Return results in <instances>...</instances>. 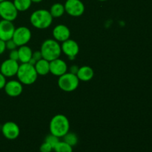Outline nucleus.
<instances>
[{"label":"nucleus","instance_id":"f257e3e1","mask_svg":"<svg viewBox=\"0 0 152 152\" xmlns=\"http://www.w3.org/2000/svg\"><path fill=\"white\" fill-rule=\"evenodd\" d=\"M50 132L59 138L63 137L70 129V123L68 117L63 114H56L52 117L49 125Z\"/></svg>","mask_w":152,"mask_h":152},{"label":"nucleus","instance_id":"f03ea898","mask_svg":"<svg viewBox=\"0 0 152 152\" xmlns=\"http://www.w3.org/2000/svg\"><path fill=\"white\" fill-rule=\"evenodd\" d=\"M53 19L49 10L45 9H39L31 13L30 22L34 28L42 30L48 28L51 25Z\"/></svg>","mask_w":152,"mask_h":152},{"label":"nucleus","instance_id":"7ed1b4c3","mask_svg":"<svg viewBox=\"0 0 152 152\" xmlns=\"http://www.w3.org/2000/svg\"><path fill=\"white\" fill-rule=\"evenodd\" d=\"M40 51L43 59L50 62L59 58L62 53V49L59 42L52 39H48L42 44Z\"/></svg>","mask_w":152,"mask_h":152},{"label":"nucleus","instance_id":"20e7f679","mask_svg":"<svg viewBox=\"0 0 152 152\" xmlns=\"http://www.w3.org/2000/svg\"><path fill=\"white\" fill-rule=\"evenodd\" d=\"M18 80L22 85L30 86L37 81L38 74L35 69L34 65H31L30 63H22L19 65L17 74Z\"/></svg>","mask_w":152,"mask_h":152},{"label":"nucleus","instance_id":"39448f33","mask_svg":"<svg viewBox=\"0 0 152 152\" xmlns=\"http://www.w3.org/2000/svg\"><path fill=\"white\" fill-rule=\"evenodd\" d=\"M80 84V80L76 74L71 73H65L59 77L58 86L61 90L65 92H71L75 91Z\"/></svg>","mask_w":152,"mask_h":152},{"label":"nucleus","instance_id":"423d86ee","mask_svg":"<svg viewBox=\"0 0 152 152\" xmlns=\"http://www.w3.org/2000/svg\"><path fill=\"white\" fill-rule=\"evenodd\" d=\"M18 13L13 1L4 0L0 2V17L2 19L13 22L17 18Z\"/></svg>","mask_w":152,"mask_h":152},{"label":"nucleus","instance_id":"0eeeda50","mask_svg":"<svg viewBox=\"0 0 152 152\" xmlns=\"http://www.w3.org/2000/svg\"><path fill=\"white\" fill-rule=\"evenodd\" d=\"M31 39V31L28 28L21 26L16 28L13 33L12 39L14 41L17 47L25 45L30 42Z\"/></svg>","mask_w":152,"mask_h":152},{"label":"nucleus","instance_id":"6e6552de","mask_svg":"<svg viewBox=\"0 0 152 152\" xmlns=\"http://www.w3.org/2000/svg\"><path fill=\"white\" fill-rule=\"evenodd\" d=\"M64 7L65 12L74 17L82 16L85 12V5L81 0H67Z\"/></svg>","mask_w":152,"mask_h":152},{"label":"nucleus","instance_id":"1a4fd4ad","mask_svg":"<svg viewBox=\"0 0 152 152\" xmlns=\"http://www.w3.org/2000/svg\"><path fill=\"white\" fill-rule=\"evenodd\" d=\"M19 67L18 61L7 59L0 64V72L5 77H14L17 74Z\"/></svg>","mask_w":152,"mask_h":152},{"label":"nucleus","instance_id":"9d476101","mask_svg":"<svg viewBox=\"0 0 152 152\" xmlns=\"http://www.w3.org/2000/svg\"><path fill=\"white\" fill-rule=\"evenodd\" d=\"M1 133L6 139L13 140L19 136L20 129L19 126L14 122H6L1 127Z\"/></svg>","mask_w":152,"mask_h":152},{"label":"nucleus","instance_id":"9b49d317","mask_svg":"<svg viewBox=\"0 0 152 152\" xmlns=\"http://www.w3.org/2000/svg\"><path fill=\"white\" fill-rule=\"evenodd\" d=\"M62 52H63L71 60L75 59L76 56L80 52V47L77 42L74 40L68 39L66 41L63 42L61 45Z\"/></svg>","mask_w":152,"mask_h":152},{"label":"nucleus","instance_id":"f8f14e48","mask_svg":"<svg viewBox=\"0 0 152 152\" xmlns=\"http://www.w3.org/2000/svg\"><path fill=\"white\" fill-rule=\"evenodd\" d=\"M15 29L16 28L13 22L1 19L0 21V39L4 42L11 39Z\"/></svg>","mask_w":152,"mask_h":152},{"label":"nucleus","instance_id":"ddd939ff","mask_svg":"<svg viewBox=\"0 0 152 152\" xmlns=\"http://www.w3.org/2000/svg\"><path fill=\"white\" fill-rule=\"evenodd\" d=\"M4 89L5 93L9 96L16 97L22 93L23 86L19 80H10L6 83Z\"/></svg>","mask_w":152,"mask_h":152},{"label":"nucleus","instance_id":"4468645a","mask_svg":"<svg viewBox=\"0 0 152 152\" xmlns=\"http://www.w3.org/2000/svg\"><path fill=\"white\" fill-rule=\"evenodd\" d=\"M67 71H68V65L66 62L62 59L58 58L50 62V72L53 75L60 77L65 74Z\"/></svg>","mask_w":152,"mask_h":152},{"label":"nucleus","instance_id":"2eb2a0df","mask_svg":"<svg viewBox=\"0 0 152 152\" xmlns=\"http://www.w3.org/2000/svg\"><path fill=\"white\" fill-rule=\"evenodd\" d=\"M70 36H71V31L66 25H58L53 28V37L57 42H63L70 39Z\"/></svg>","mask_w":152,"mask_h":152},{"label":"nucleus","instance_id":"dca6fc26","mask_svg":"<svg viewBox=\"0 0 152 152\" xmlns=\"http://www.w3.org/2000/svg\"><path fill=\"white\" fill-rule=\"evenodd\" d=\"M77 76L79 80L81 81L88 82L93 79L94 76V72L93 68H91L90 66L85 65V66L79 68Z\"/></svg>","mask_w":152,"mask_h":152},{"label":"nucleus","instance_id":"f3484780","mask_svg":"<svg viewBox=\"0 0 152 152\" xmlns=\"http://www.w3.org/2000/svg\"><path fill=\"white\" fill-rule=\"evenodd\" d=\"M19 53V61L21 63H28L30 59L32 58L33 51L30 47L28 45L20 46L18 49Z\"/></svg>","mask_w":152,"mask_h":152},{"label":"nucleus","instance_id":"a211bd4d","mask_svg":"<svg viewBox=\"0 0 152 152\" xmlns=\"http://www.w3.org/2000/svg\"><path fill=\"white\" fill-rule=\"evenodd\" d=\"M34 67L38 75L45 76L50 72V62L43 58L37 61Z\"/></svg>","mask_w":152,"mask_h":152},{"label":"nucleus","instance_id":"6ab92c4d","mask_svg":"<svg viewBox=\"0 0 152 152\" xmlns=\"http://www.w3.org/2000/svg\"><path fill=\"white\" fill-rule=\"evenodd\" d=\"M49 12L53 18L61 17L65 12L64 4L61 3H55L50 7Z\"/></svg>","mask_w":152,"mask_h":152},{"label":"nucleus","instance_id":"aec40b11","mask_svg":"<svg viewBox=\"0 0 152 152\" xmlns=\"http://www.w3.org/2000/svg\"><path fill=\"white\" fill-rule=\"evenodd\" d=\"M13 4L19 12H24L31 7V0H13Z\"/></svg>","mask_w":152,"mask_h":152},{"label":"nucleus","instance_id":"412c9836","mask_svg":"<svg viewBox=\"0 0 152 152\" xmlns=\"http://www.w3.org/2000/svg\"><path fill=\"white\" fill-rule=\"evenodd\" d=\"M55 152H73V147L64 141H59L53 148Z\"/></svg>","mask_w":152,"mask_h":152},{"label":"nucleus","instance_id":"4be33fe9","mask_svg":"<svg viewBox=\"0 0 152 152\" xmlns=\"http://www.w3.org/2000/svg\"><path fill=\"white\" fill-rule=\"evenodd\" d=\"M64 138V142H65L66 143H68V145H70L71 146H75L76 145L78 142V137H77V134L73 132H68L65 136L63 137Z\"/></svg>","mask_w":152,"mask_h":152},{"label":"nucleus","instance_id":"5701e85b","mask_svg":"<svg viewBox=\"0 0 152 152\" xmlns=\"http://www.w3.org/2000/svg\"><path fill=\"white\" fill-rule=\"evenodd\" d=\"M45 142H48L50 145H51L52 148L55 147V145L59 142V138L58 137L55 136V135L52 134H50L49 135H48L45 137Z\"/></svg>","mask_w":152,"mask_h":152},{"label":"nucleus","instance_id":"b1692460","mask_svg":"<svg viewBox=\"0 0 152 152\" xmlns=\"http://www.w3.org/2000/svg\"><path fill=\"white\" fill-rule=\"evenodd\" d=\"M52 150L53 149V148H52L51 145H50L48 142H43L39 148L40 152H51Z\"/></svg>","mask_w":152,"mask_h":152},{"label":"nucleus","instance_id":"393cba45","mask_svg":"<svg viewBox=\"0 0 152 152\" xmlns=\"http://www.w3.org/2000/svg\"><path fill=\"white\" fill-rule=\"evenodd\" d=\"M5 44H6V49H8V50H14V49H16L17 48V45H16V43L14 42L13 39H9L7 41L5 42Z\"/></svg>","mask_w":152,"mask_h":152},{"label":"nucleus","instance_id":"a878e982","mask_svg":"<svg viewBox=\"0 0 152 152\" xmlns=\"http://www.w3.org/2000/svg\"><path fill=\"white\" fill-rule=\"evenodd\" d=\"M9 59H13V60L19 61V53H18V50L14 49V50H10L9 53Z\"/></svg>","mask_w":152,"mask_h":152},{"label":"nucleus","instance_id":"bb28decb","mask_svg":"<svg viewBox=\"0 0 152 152\" xmlns=\"http://www.w3.org/2000/svg\"><path fill=\"white\" fill-rule=\"evenodd\" d=\"M32 58L34 59H35L37 62L40 60L41 59H42V55L41 51H40V50H36V51L33 52Z\"/></svg>","mask_w":152,"mask_h":152},{"label":"nucleus","instance_id":"cd10ccee","mask_svg":"<svg viewBox=\"0 0 152 152\" xmlns=\"http://www.w3.org/2000/svg\"><path fill=\"white\" fill-rule=\"evenodd\" d=\"M6 83H7V81H6V77L0 72V90L4 88Z\"/></svg>","mask_w":152,"mask_h":152},{"label":"nucleus","instance_id":"c85d7f7f","mask_svg":"<svg viewBox=\"0 0 152 152\" xmlns=\"http://www.w3.org/2000/svg\"><path fill=\"white\" fill-rule=\"evenodd\" d=\"M6 50V44L5 42L0 39V55L2 54Z\"/></svg>","mask_w":152,"mask_h":152},{"label":"nucleus","instance_id":"c756f323","mask_svg":"<svg viewBox=\"0 0 152 152\" xmlns=\"http://www.w3.org/2000/svg\"><path fill=\"white\" fill-rule=\"evenodd\" d=\"M79 70V67L77 66V65H72V66L70 68V73L71 74H74L77 75V73Z\"/></svg>","mask_w":152,"mask_h":152},{"label":"nucleus","instance_id":"7c9ffc66","mask_svg":"<svg viewBox=\"0 0 152 152\" xmlns=\"http://www.w3.org/2000/svg\"><path fill=\"white\" fill-rule=\"evenodd\" d=\"M42 1V0H31V1L34 3H39L41 2Z\"/></svg>","mask_w":152,"mask_h":152},{"label":"nucleus","instance_id":"2f4dec72","mask_svg":"<svg viewBox=\"0 0 152 152\" xmlns=\"http://www.w3.org/2000/svg\"><path fill=\"white\" fill-rule=\"evenodd\" d=\"M98 1H108V0H98Z\"/></svg>","mask_w":152,"mask_h":152},{"label":"nucleus","instance_id":"473e14b6","mask_svg":"<svg viewBox=\"0 0 152 152\" xmlns=\"http://www.w3.org/2000/svg\"><path fill=\"white\" fill-rule=\"evenodd\" d=\"M4 1V0H0V2H1V1Z\"/></svg>","mask_w":152,"mask_h":152}]
</instances>
